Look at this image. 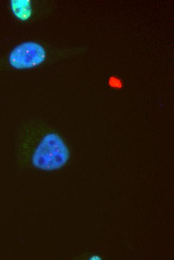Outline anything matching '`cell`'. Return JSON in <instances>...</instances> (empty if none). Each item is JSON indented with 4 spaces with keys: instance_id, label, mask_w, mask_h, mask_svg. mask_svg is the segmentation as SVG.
Returning a JSON list of instances; mask_svg holds the SVG:
<instances>
[{
    "instance_id": "6da1fadb",
    "label": "cell",
    "mask_w": 174,
    "mask_h": 260,
    "mask_svg": "<svg viewBox=\"0 0 174 260\" xmlns=\"http://www.w3.org/2000/svg\"><path fill=\"white\" fill-rule=\"evenodd\" d=\"M70 152L62 138L52 133L46 136L36 148L32 162L37 168L55 170L64 166L68 161Z\"/></svg>"
},
{
    "instance_id": "7a4b0ae2",
    "label": "cell",
    "mask_w": 174,
    "mask_h": 260,
    "mask_svg": "<svg viewBox=\"0 0 174 260\" xmlns=\"http://www.w3.org/2000/svg\"><path fill=\"white\" fill-rule=\"evenodd\" d=\"M46 58V52L40 44L24 42L16 47L10 53V64L17 69L32 68L42 63Z\"/></svg>"
},
{
    "instance_id": "3957f363",
    "label": "cell",
    "mask_w": 174,
    "mask_h": 260,
    "mask_svg": "<svg viewBox=\"0 0 174 260\" xmlns=\"http://www.w3.org/2000/svg\"><path fill=\"white\" fill-rule=\"evenodd\" d=\"M12 5L14 14L18 18L25 20L30 16V3L28 1L12 0Z\"/></svg>"
}]
</instances>
